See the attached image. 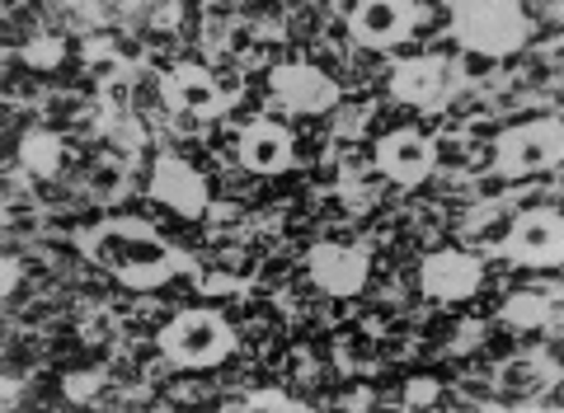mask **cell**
<instances>
[{"label":"cell","mask_w":564,"mask_h":413,"mask_svg":"<svg viewBox=\"0 0 564 413\" xmlns=\"http://www.w3.org/2000/svg\"><path fill=\"white\" fill-rule=\"evenodd\" d=\"M80 254L95 268H104L109 278H118L132 292H151L180 273H193V259L184 254V244L165 240L161 230L141 217H109L90 230H80Z\"/></svg>","instance_id":"1"},{"label":"cell","mask_w":564,"mask_h":413,"mask_svg":"<svg viewBox=\"0 0 564 413\" xmlns=\"http://www.w3.org/2000/svg\"><path fill=\"white\" fill-rule=\"evenodd\" d=\"M452 14V39L462 43L466 57L503 62L532 43V14L518 0H456L447 6Z\"/></svg>","instance_id":"2"},{"label":"cell","mask_w":564,"mask_h":413,"mask_svg":"<svg viewBox=\"0 0 564 413\" xmlns=\"http://www.w3.org/2000/svg\"><path fill=\"white\" fill-rule=\"evenodd\" d=\"M161 352L170 367L180 371H207V367H221L226 357L236 352V329L226 325L217 311H180L161 329Z\"/></svg>","instance_id":"3"},{"label":"cell","mask_w":564,"mask_h":413,"mask_svg":"<svg viewBox=\"0 0 564 413\" xmlns=\"http://www.w3.org/2000/svg\"><path fill=\"white\" fill-rule=\"evenodd\" d=\"M564 160V128L560 118H536V122H518L494 141V170L503 178H532L555 170Z\"/></svg>","instance_id":"4"},{"label":"cell","mask_w":564,"mask_h":413,"mask_svg":"<svg viewBox=\"0 0 564 413\" xmlns=\"http://www.w3.org/2000/svg\"><path fill=\"white\" fill-rule=\"evenodd\" d=\"M462 70H456V57H437V52H423V57H410L395 66L391 76V95L410 109H443V104L462 89Z\"/></svg>","instance_id":"5"},{"label":"cell","mask_w":564,"mask_h":413,"mask_svg":"<svg viewBox=\"0 0 564 413\" xmlns=\"http://www.w3.org/2000/svg\"><path fill=\"white\" fill-rule=\"evenodd\" d=\"M499 249L508 254V263H518V268H560V259H564V221H560V211H545V207L518 211Z\"/></svg>","instance_id":"6"},{"label":"cell","mask_w":564,"mask_h":413,"mask_svg":"<svg viewBox=\"0 0 564 413\" xmlns=\"http://www.w3.org/2000/svg\"><path fill=\"white\" fill-rule=\"evenodd\" d=\"M423 14L429 10L414 6V0H358V6L348 10V33H352L358 47L386 52V47L410 39Z\"/></svg>","instance_id":"7"},{"label":"cell","mask_w":564,"mask_h":413,"mask_svg":"<svg viewBox=\"0 0 564 413\" xmlns=\"http://www.w3.org/2000/svg\"><path fill=\"white\" fill-rule=\"evenodd\" d=\"M165 99H170V109L184 113V118H221V113L236 109L240 95H236L231 80L217 76V70L184 62V66H174V76L165 80Z\"/></svg>","instance_id":"8"},{"label":"cell","mask_w":564,"mask_h":413,"mask_svg":"<svg viewBox=\"0 0 564 413\" xmlns=\"http://www.w3.org/2000/svg\"><path fill=\"white\" fill-rule=\"evenodd\" d=\"M372 170L381 178H391L395 188H419L423 178L437 170V146L433 137H423L419 128H395L377 141L372 151Z\"/></svg>","instance_id":"9"},{"label":"cell","mask_w":564,"mask_h":413,"mask_svg":"<svg viewBox=\"0 0 564 413\" xmlns=\"http://www.w3.org/2000/svg\"><path fill=\"white\" fill-rule=\"evenodd\" d=\"M269 89L288 113H329L339 109V80L311 62H282L269 70Z\"/></svg>","instance_id":"10"},{"label":"cell","mask_w":564,"mask_h":413,"mask_svg":"<svg viewBox=\"0 0 564 413\" xmlns=\"http://www.w3.org/2000/svg\"><path fill=\"white\" fill-rule=\"evenodd\" d=\"M311 268V282L329 296H358L367 286V273H372V254L362 244H339V240H321L306 254Z\"/></svg>","instance_id":"11"},{"label":"cell","mask_w":564,"mask_h":413,"mask_svg":"<svg viewBox=\"0 0 564 413\" xmlns=\"http://www.w3.org/2000/svg\"><path fill=\"white\" fill-rule=\"evenodd\" d=\"M419 282H423V292H429L433 301H466L480 292V282H485V259L480 254H470V249H437V254L423 259L419 268Z\"/></svg>","instance_id":"12"},{"label":"cell","mask_w":564,"mask_h":413,"mask_svg":"<svg viewBox=\"0 0 564 413\" xmlns=\"http://www.w3.org/2000/svg\"><path fill=\"white\" fill-rule=\"evenodd\" d=\"M147 193H151V203L170 207L174 217H203V211L212 207L207 203V178L193 170L188 160H174V155H165L161 165L151 170Z\"/></svg>","instance_id":"13"},{"label":"cell","mask_w":564,"mask_h":413,"mask_svg":"<svg viewBox=\"0 0 564 413\" xmlns=\"http://www.w3.org/2000/svg\"><path fill=\"white\" fill-rule=\"evenodd\" d=\"M240 165L250 174H282L296 165V137L273 118H259L240 132Z\"/></svg>","instance_id":"14"},{"label":"cell","mask_w":564,"mask_h":413,"mask_svg":"<svg viewBox=\"0 0 564 413\" xmlns=\"http://www.w3.org/2000/svg\"><path fill=\"white\" fill-rule=\"evenodd\" d=\"M62 160H66V146L57 132L47 128H33L20 137V165L33 174V178H57L62 174Z\"/></svg>","instance_id":"15"},{"label":"cell","mask_w":564,"mask_h":413,"mask_svg":"<svg viewBox=\"0 0 564 413\" xmlns=\"http://www.w3.org/2000/svg\"><path fill=\"white\" fill-rule=\"evenodd\" d=\"M545 315H551V305H545V296H536V292H518V296H508V305H503V319L513 329L545 325Z\"/></svg>","instance_id":"16"},{"label":"cell","mask_w":564,"mask_h":413,"mask_svg":"<svg viewBox=\"0 0 564 413\" xmlns=\"http://www.w3.org/2000/svg\"><path fill=\"white\" fill-rule=\"evenodd\" d=\"M231 409H245V413H302L306 404L296 400V394H282V390H250Z\"/></svg>","instance_id":"17"},{"label":"cell","mask_w":564,"mask_h":413,"mask_svg":"<svg viewBox=\"0 0 564 413\" xmlns=\"http://www.w3.org/2000/svg\"><path fill=\"white\" fill-rule=\"evenodd\" d=\"M62 39H43V43H29L24 47V57H29V66H57L62 62Z\"/></svg>","instance_id":"18"},{"label":"cell","mask_w":564,"mask_h":413,"mask_svg":"<svg viewBox=\"0 0 564 413\" xmlns=\"http://www.w3.org/2000/svg\"><path fill=\"white\" fill-rule=\"evenodd\" d=\"M433 394H437V385H429V381H414V385H410V404H429Z\"/></svg>","instance_id":"19"}]
</instances>
